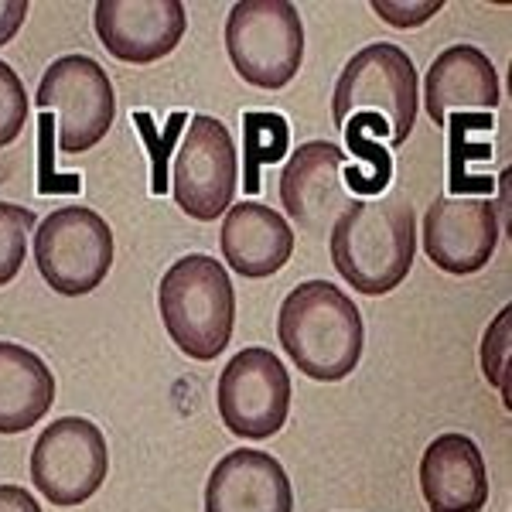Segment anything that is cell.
Listing matches in <instances>:
<instances>
[{
	"label": "cell",
	"mask_w": 512,
	"mask_h": 512,
	"mask_svg": "<svg viewBox=\"0 0 512 512\" xmlns=\"http://www.w3.org/2000/svg\"><path fill=\"white\" fill-rule=\"evenodd\" d=\"M332 263L359 294L383 297L407 280L417 253V219L403 195L383 202L355 198L328 236Z\"/></svg>",
	"instance_id": "obj_1"
},
{
	"label": "cell",
	"mask_w": 512,
	"mask_h": 512,
	"mask_svg": "<svg viewBox=\"0 0 512 512\" xmlns=\"http://www.w3.org/2000/svg\"><path fill=\"white\" fill-rule=\"evenodd\" d=\"M280 345L315 383H338L359 366L366 325L349 294L328 280H304L280 304Z\"/></svg>",
	"instance_id": "obj_2"
},
{
	"label": "cell",
	"mask_w": 512,
	"mask_h": 512,
	"mask_svg": "<svg viewBox=\"0 0 512 512\" xmlns=\"http://www.w3.org/2000/svg\"><path fill=\"white\" fill-rule=\"evenodd\" d=\"M164 332L185 355L198 362L219 359L233 338L236 291L216 256L188 253L171 263L158 287Z\"/></svg>",
	"instance_id": "obj_3"
},
{
	"label": "cell",
	"mask_w": 512,
	"mask_h": 512,
	"mask_svg": "<svg viewBox=\"0 0 512 512\" xmlns=\"http://www.w3.org/2000/svg\"><path fill=\"white\" fill-rule=\"evenodd\" d=\"M417 103L414 59L400 45L376 41L345 62L342 76L335 82L332 117L335 127H342L355 113H376L390 127L393 147H400L414 134Z\"/></svg>",
	"instance_id": "obj_4"
},
{
	"label": "cell",
	"mask_w": 512,
	"mask_h": 512,
	"mask_svg": "<svg viewBox=\"0 0 512 512\" xmlns=\"http://www.w3.org/2000/svg\"><path fill=\"white\" fill-rule=\"evenodd\" d=\"M226 52L239 79L284 89L304 62V24L287 0H239L226 18Z\"/></svg>",
	"instance_id": "obj_5"
},
{
	"label": "cell",
	"mask_w": 512,
	"mask_h": 512,
	"mask_svg": "<svg viewBox=\"0 0 512 512\" xmlns=\"http://www.w3.org/2000/svg\"><path fill=\"white\" fill-rule=\"evenodd\" d=\"M35 263L55 294H93L113 267V233L86 205L55 209L35 233Z\"/></svg>",
	"instance_id": "obj_6"
},
{
	"label": "cell",
	"mask_w": 512,
	"mask_h": 512,
	"mask_svg": "<svg viewBox=\"0 0 512 512\" xmlns=\"http://www.w3.org/2000/svg\"><path fill=\"white\" fill-rule=\"evenodd\" d=\"M38 113H59L62 154H82L110 134L117 117V93L103 65L89 55H65L38 82Z\"/></svg>",
	"instance_id": "obj_7"
},
{
	"label": "cell",
	"mask_w": 512,
	"mask_h": 512,
	"mask_svg": "<svg viewBox=\"0 0 512 512\" xmlns=\"http://www.w3.org/2000/svg\"><path fill=\"white\" fill-rule=\"evenodd\" d=\"M110 472L103 431L86 417H59L31 451V482L52 506H82Z\"/></svg>",
	"instance_id": "obj_8"
},
{
	"label": "cell",
	"mask_w": 512,
	"mask_h": 512,
	"mask_svg": "<svg viewBox=\"0 0 512 512\" xmlns=\"http://www.w3.org/2000/svg\"><path fill=\"white\" fill-rule=\"evenodd\" d=\"M219 417L229 434L246 441L274 437L291 410V376L270 349H243L226 362L219 376Z\"/></svg>",
	"instance_id": "obj_9"
},
{
	"label": "cell",
	"mask_w": 512,
	"mask_h": 512,
	"mask_svg": "<svg viewBox=\"0 0 512 512\" xmlns=\"http://www.w3.org/2000/svg\"><path fill=\"white\" fill-rule=\"evenodd\" d=\"M175 202L185 216L216 222L236 195V147L226 123L198 113L175 154Z\"/></svg>",
	"instance_id": "obj_10"
},
{
	"label": "cell",
	"mask_w": 512,
	"mask_h": 512,
	"mask_svg": "<svg viewBox=\"0 0 512 512\" xmlns=\"http://www.w3.org/2000/svg\"><path fill=\"white\" fill-rule=\"evenodd\" d=\"M499 250V209L489 198H434L424 216V253L444 274L468 277Z\"/></svg>",
	"instance_id": "obj_11"
},
{
	"label": "cell",
	"mask_w": 512,
	"mask_h": 512,
	"mask_svg": "<svg viewBox=\"0 0 512 512\" xmlns=\"http://www.w3.org/2000/svg\"><path fill=\"white\" fill-rule=\"evenodd\" d=\"M93 24L113 59L151 65L175 52L188 18L181 0H99Z\"/></svg>",
	"instance_id": "obj_12"
},
{
	"label": "cell",
	"mask_w": 512,
	"mask_h": 512,
	"mask_svg": "<svg viewBox=\"0 0 512 512\" xmlns=\"http://www.w3.org/2000/svg\"><path fill=\"white\" fill-rule=\"evenodd\" d=\"M345 151L332 140H308L291 154L280 175V202L301 222L304 233H325L355 198L342 185Z\"/></svg>",
	"instance_id": "obj_13"
},
{
	"label": "cell",
	"mask_w": 512,
	"mask_h": 512,
	"mask_svg": "<svg viewBox=\"0 0 512 512\" xmlns=\"http://www.w3.org/2000/svg\"><path fill=\"white\" fill-rule=\"evenodd\" d=\"M499 96V72L472 45H451L427 69L424 106L437 127H448V117H489Z\"/></svg>",
	"instance_id": "obj_14"
},
{
	"label": "cell",
	"mask_w": 512,
	"mask_h": 512,
	"mask_svg": "<svg viewBox=\"0 0 512 512\" xmlns=\"http://www.w3.org/2000/svg\"><path fill=\"white\" fill-rule=\"evenodd\" d=\"M205 512H294L291 478L274 454L236 448L205 482Z\"/></svg>",
	"instance_id": "obj_15"
},
{
	"label": "cell",
	"mask_w": 512,
	"mask_h": 512,
	"mask_svg": "<svg viewBox=\"0 0 512 512\" xmlns=\"http://www.w3.org/2000/svg\"><path fill=\"white\" fill-rule=\"evenodd\" d=\"M420 492L431 512H482L489 472L478 444L465 434H441L420 458Z\"/></svg>",
	"instance_id": "obj_16"
},
{
	"label": "cell",
	"mask_w": 512,
	"mask_h": 512,
	"mask_svg": "<svg viewBox=\"0 0 512 512\" xmlns=\"http://www.w3.org/2000/svg\"><path fill=\"white\" fill-rule=\"evenodd\" d=\"M222 256L236 274L260 280L284 270L294 253V233L280 212L260 202H239L222 222Z\"/></svg>",
	"instance_id": "obj_17"
},
{
	"label": "cell",
	"mask_w": 512,
	"mask_h": 512,
	"mask_svg": "<svg viewBox=\"0 0 512 512\" xmlns=\"http://www.w3.org/2000/svg\"><path fill=\"white\" fill-rule=\"evenodd\" d=\"M55 403V376L45 359L18 342H0V434L31 431Z\"/></svg>",
	"instance_id": "obj_18"
},
{
	"label": "cell",
	"mask_w": 512,
	"mask_h": 512,
	"mask_svg": "<svg viewBox=\"0 0 512 512\" xmlns=\"http://www.w3.org/2000/svg\"><path fill=\"white\" fill-rule=\"evenodd\" d=\"M342 137L349 154H355V164L342 168V185L352 198H376L390 188L393 181V134L376 113H355L342 123Z\"/></svg>",
	"instance_id": "obj_19"
},
{
	"label": "cell",
	"mask_w": 512,
	"mask_h": 512,
	"mask_svg": "<svg viewBox=\"0 0 512 512\" xmlns=\"http://www.w3.org/2000/svg\"><path fill=\"white\" fill-rule=\"evenodd\" d=\"M291 147V123L284 113L270 110H246L243 113V188L246 195L260 192V171L267 164L287 158Z\"/></svg>",
	"instance_id": "obj_20"
},
{
	"label": "cell",
	"mask_w": 512,
	"mask_h": 512,
	"mask_svg": "<svg viewBox=\"0 0 512 512\" xmlns=\"http://www.w3.org/2000/svg\"><path fill=\"white\" fill-rule=\"evenodd\" d=\"M35 212L14 202H0V287L21 274L28 256V236L35 229Z\"/></svg>",
	"instance_id": "obj_21"
},
{
	"label": "cell",
	"mask_w": 512,
	"mask_h": 512,
	"mask_svg": "<svg viewBox=\"0 0 512 512\" xmlns=\"http://www.w3.org/2000/svg\"><path fill=\"white\" fill-rule=\"evenodd\" d=\"M28 123V93L18 72L7 62H0V147L14 144Z\"/></svg>",
	"instance_id": "obj_22"
},
{
	"label": "cell",
	"mask_w": 512,
	"mask_h": 512,
	"mask_svg": "<svg viewBox=\"0 0 512 512\" xmlns=\"http://www.w3.org/2000/svg\"><path fill=\"white\" fill-rule=\"evenodd\" d=\"M506 355H509V308L499 311L495 325L485 332V342H482V366H485V376H489L492 386H499L502 393L509 396V366H506Z\"/></svg>",
	"instance_id": "obj_23"
},
{
	"label": "cell",
	"mask_w": 512,
	"mask_h": 512,
	"mask_svg": "<svg viewBox=\"0 0 512 512\" xmlns=\"http://www.w3.org/2000/svg\"><path fill=\"white\" fill-rule=\"evenodd\" d=\"M441 0H427V4H373L379 18H386L393 28H420L424 21H431L441 11Z\"/></svg>",
	"instance_id": "obj_24"
},
{
	"label": "cell",
	"mask_w": 512,
	"mask_h": 512,
	"mask_svg": "<svg viewBox=\"0 0 512 512\" xmlns=\"http://www.w3.org/2000/svg\"><path fill=\"white\" fill-rule=\"evenodd\" d=\"M28 18V0H0V45H7Z\"/></svg>",
	"instance_id": "obj_25"
},
{
	"label": "cell",
	"mask_w": 512,
	"mask_h": 512,
	"mask_svg": "<svg viewBox=\"0 0 512 512\" xmlns=\"http://www.w3.org/2000/svg\"><path fill=\"white\" fill-rule=\"evenodd\" d=\"M0 512H41V506L21 485H0Z\"/></svg>",
	"instance_id": "obj_26"
}]
</instances>
